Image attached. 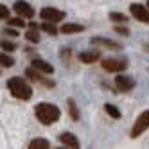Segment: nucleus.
Returning a JSON list of instances; mask_svg holds the SVG:
<instances>
[{
	"label": "nucleus",
	"instance_id": "obj_1",
	"mask_svg": "<svg viewBox=\"0 0 149 149\" xmlns=\"http://www.w3.org/2000/svg\"><path fill=\"white\" fill-rule=\"evenodd\" d=\"M34 113H36V119L41 122V124H54L59 120V117H61V111L56 104H50V102H40L36 104V108H34Z\"/></svg>",
	"mask_w": 149,
	"mask_h": 149
},
{
	"label": "nucleus",
	"instance_id": "obj_2",
	"mask_svg": "<svg viewBox=\"0 0 149 149\" xmlns=\"http://www.w3.org/2000/svg\"><path fill=\"white\" fill-rule=\"evenodd\" d=\"M7 88H9V92H11L13 97L20 99V101H29L31 97H33V88L20 77H11L7 81Z\"/></svg>",
	"mask_w": 149,
	"mask_h": 149
},
{
	"label": "nucleus",
	"instance_id": "obj_3",
	"mask_svg": "<svg viewBox=\"0 0 149 149\" xmlns=\"http://www.w3.org/2000/svg\"><path fill=\"white\" fill-rule=\"evenodd\" d=\"M147 130H149V110H146L144 113H140L136 117V120L133 124V130H131V136L136 138V136H140Z\"/></svg>",
	"mask_w": 149,
	"mask_h": 149
},
{
	"label": "nucleus",
	"instance_id": "obj_4",
	"mask_svg": "<svg viewBox=\"0 0 149 149\" xmlns=\"http://www.w3.org/2000/svg\"><path fill=\"white\" fill-rule=\"evenodd\" d=\"M101 65H102V68L106 72H122L127 67V61L119 59V58H106V59H102Z\"/></svg>",
	"mask_w": 149,
	"mask_h": 149
},
{
	"label": "nucleus",
	"instance_id": "obj_5",
	"mask_svg": "<svg viewBox=\"0 0 149 149\" xmlns=\"http://www.w3.org/2000/svg\"><path fill=\"white\" fill-rule=\"evenodd\" d=\"M40 15H41V18H43L45 22H52V24L61 22V20L65 18V13L59 11V9H54V7H43Z\"/></svg>",
	"mask_w": 149,
	"mask_h": 149
},
{
	"label": "nucleus",
	"instance_id": "obj_6",
	"mask_svg": "<svg viewBox=\"0 0 149 149\" xmlns=\"http://www.w3.org/2000/svg\"><path fill=\"white\" fill-rule=\"evenodd\" d=\"M15 13L18 16L22 18H34V9L33 6H31L29 2H25V0H18V2H15Z\"/></svg>",
	"mask_w": 149,
	"mask_h": 149
},
{
	"label": "nucleus",
	"instance_id": "obj_7",
	"mask_svg": "<svg viewBox=\"0 0 149 149\" xmlns=\"http://www.w3.org/2000/svg\"><path fill=\"white\" fill-rule=\"evenodd\" d=\"M130 11L135 16V20H138V22H142V24H149V11H147L144 6H140V4H131L130 6Z\"/></svg>",
	"mask_w": 149,
	"mask_h": 149
},
{
	"label": "nucleus",
	"instance_id": "obj_8",
	"mask_svg": "<svg viewBox=\"0 0 149 149\" xmlns=\"http://www.w3.org/2000/svg\"><path fill=\"white\" fill-rule=\"evenodd\" d=\"M115 86L119 88L120 92H130L133 86H135V81L131 76H126V74H119L115 77Z\"/></svg>",
	"mask_w": 149,
	"mask_h": 149
},
{
	"label": "nucleus",
	"instance_id": "obj_9",
	"mask_svg": "<svg viewBox=\"0 0 149 149\" xmlns=\"http://www.w3.org/2000/svg\"><path fill=\"white\" fill-rule=\"evenodd\" d=\"M25 74H27V77L29 79H33V81H38V83H43L45 86H54V81H50V79H47V77H43L40 74V70H36L34 67H31V68H27L25 70Z\"/></svg>",
	"mask_w": 149,
	"mask_h": 149
},
{
	"label": "nucleus",
	"instance_id": "obj_10",
	"mask_svg": "<svg viewBox=\"0 0 149 149\" xmlns=\"http://www.w3.org/2000/svg\"><path fill=\"white\" fill-rule=\"evenodd\" d=\"M59 142L65 146V147H70V149H77L79 147V140L76 135H72L70 131H65L59 135Z\"/></svg>",
	"mask_w": 149,
	"mask_h": 149
},
{
	"label": "nucleus",
	"instance_id": "obj_11",
	"mask_svg": "<svg viewBox=\"0 0 149 149\" xmlns=\"http://www.w3.org/2000/svg\"><path fill=\"white\" fill-rule=\"evenodd\" d=\"M31 67H34L36 70L43 72V74H54V67H52L50 63H47V61H43V59H40V58H34L33 63H31Z\"/></svg>",
	"mask_w": 149,
	"mask_h": 149
},
{
	"label": "nucleus",
	"instance_id": "obj_12",
	"mask_svg": "<svg viewBox=\"0 0 149 149\" xmlns=\"http://www.w3.org/2000/svg\"><path fill=\"white\" fill-rule=\"evenodd\" d=\"M92 43H101L102 47H106V49H111V50H119L120 49V45L117 43V41H113V40H106V38H92Z\"/></svg>",
	"mask_w": 149,
	"mask_h": 149
},
{
	"label": "nucleus",
	"instance_id": "obj_13",
	"mask_svg": "<svg viewBox=\"0 0 149 149\" xmlns=\"http://www.w3.org/2000/svg\"><path fill=\"white\" fill-rule=\"evenodd\" d=\"M59 31H61L63 34H74V33H83L84 27L79 25V24H63Z\"/></svg>",
	"mask_w": 149,
	"mask_h": 149
},
{
	"label": "nucleus",
	"instance_id": "obj_14",
	"mask_svg": "<svg viewBox=\"0 0 149 149\" xmlns=\"http://www.w3.org/2000/svg\"><path fill=\"white\" fill-rule=\"evenodd\" d=\"M25 38L29 41H33V43H38V41H40V31H38V25L36 24H31L29 25V31L25 33Z\"/></svg>",
	"mask_w": 149,
	"mask_h": 149
},
{
	"label": "nucleus",
	"instance_id": "obj_15",
	"mask_svg": "<svg viewBox=\"0 0 149 149\" xmlns=\"http://www.w3.org/2000/svg\"><path fill=\"white\" fill-rule=\"evenodd\" d=\"M50 142L45 140V138H34V140L29 142V149H49Z\"/></svg>",
	"mask_w": 149,
	"mask_h": 149
},
{
	"label": "nucleus",
	"instance_id": "obj_16",
	"mask_svg": "<svg viewBox=\"0 0 149 149\" xmlns=\"http://www.w3.org/2000/svg\"><path fill=\"white\" fill-rule=\"evenodd\" d=\"M79 59L83 63H95V61L101 59V56H99V52H81Z\"/></svg>",
	"mask_w": 149,
	"mask_h": 149
},
{
	"label": "nucleus",
	"instance_id": "obj_17",
	"mask_svg": "<svg viewBox=\"0 0 149 149\" xmlns=\"http://www.w3.org/2000/svg\"><path fill=\"white\" fill-rule=\"evenodd\" d=\"M104 110H106V113H108L111 119H120V111H119V108H115L113 104H106Z\"/></svg>",
	"mask_w": 149,
	"mask_h": 149
},
{
	"label": "nucleus",
	"instance_id": "obj_18",
	"mask_svg": "<svg viewBox=\"0 0 149 149\" xmlns=\"http://www.w3.org/2000/svg\"><path fill=\"white\" fill-rule=\"evenodd\" d=\"M0 65L6 67V68H9V67L15 65V59L11 56H7V54H0Z\"/></svg>",
	"mask_w": 149,
	"mask_h": 149
},
{
	"label": "nucleus",
	"instance_id": "obj_19",
	"mask_svg": "<svg viewBox=\"0 0 149 149\" xmlns=\"http://www.w3.org/2000/svg\"><path fill=\"white\" fill-rule=\"evenodd\" d=\"M41 29L47 31V33L52 34V36H56V34H58V29L52 25V22H43V24H41Z\"/></svg>",
	"mask_w": 149,
	"mask_h": 149
},
{
	"label": "nucleus",
	"instance_id": "obj_20",
	"mask_svg": "<svg viewBox=\"0 0 149 149\" xmlns=\"http://www.w3.org/2000/svg\"><path fill=\"white\" fill-rule=\"evenodd\" d=\"M68 110H70V117H72V120H77V119H79V111L76 110V102H74L72 99L68 101Z\"/></svg>",
	"mask_w": 149,
	"mask_h": 149
},
{
	"label": "nucleus",
	"instance_id": "obj_21",
	"mask_svg": "<svg viewBox=\"0 0 149 149\" xmlns=\"http://www.w3.org/2000/svg\"><path fill=\"white\" fill-rule=\"evenodd\" d=\"M110 20H113V22H120V24H126V22H127V16H124L122 13H111V15H110Z\"/></svg>",
	"mask_w": 149,
	"mask_h": 149
},
{
	"label": "nucleus",
	"instance_id": "obj_22",
	"mask_svg": "<svg viewBox=\"0 0 149 149\" xmlns=\"http://www.w3.org/2000/svg\"><path fill=\"white\" fill-rule=\"evenodd\" d=\"M9 25H13V27H24L25 22H24L22 16H18V18H9Z\"/></svg>",
	"mask_w": 149,
	"mask_h": 149
},
{
	"label": "nucleus",
	"instance_id": "obj_23",
	"mask_svg": "<svg viewBox=\"0 0 149 149\" xmlns=\"http://www.w3.org/2000/svg\"><path fill=\"white\" fill-rule=\"evenodd\" d=\"M4 18H9V9L4 4H0V20H4Z\"/></svg>",
	"mask_w": 149,
	"mask_h": 149
},
{
	"label": "nucleus",
	"instance_id": "obj_24",
	"mask_svg": "<svg viewBox=\"0 0 149 149\" xmlns=\"http://www.w3.org/2000/svg\"><path fill=\"white\" fill-rule=\"evenodd\" d=\"M0 45H2L7 52H13V50L16 49V45H15V43H11V41H4V43H0Z\"/></svg>",
	"mask_w": 149,
	"mask_h": 149
},
{
	"label": "nucleus",
	"instance_id": "obj_25",
	"mask_svg": "<svg viewBox=\"0 0 149 149\" xmlns=\"http://www.w3.org/2000/svg\"><path fill=\"white\" fill-rule=\"evenodd\" d=\"M4 34H7V36H18V33H16L15 29H11V27H9V29H4Z\"/></svg>",
	"mask_w": 149,
	"mask_h": 149
},
{
	"label": "nucleus",
	"instance_id": "obj_26",
	"mask_svg": "<svg viewBox=\"0 0 149 149\" xmlns=\"http://www.w3.org/2000/svg\"><path fill=\"white\" fill-rule=\"evenodd\" d=\"M147 6H149V0H147Z\"/></svg>",
	"mask_w": 149,
	"mask_h": 149
}]
</instances>
